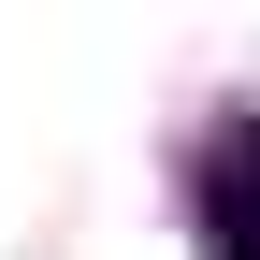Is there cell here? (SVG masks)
<instances>
[{
  "mask_svg": "<svg viewBox=\"0 0 260 260\" xmlns=\"http://www.w3.org/2000/svg\"><path fill=\"white\" fill-rule=\"evenodd\" d=\"M203 260H260V232H246V130L203 145Z\"/></svg>",
  "mask_w": 260,
  "mask_h": 260,
  "instance_id": "cell-1",
  "label": "cell"
}]
</instances>
